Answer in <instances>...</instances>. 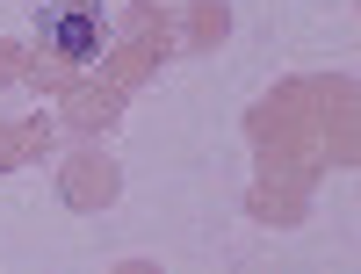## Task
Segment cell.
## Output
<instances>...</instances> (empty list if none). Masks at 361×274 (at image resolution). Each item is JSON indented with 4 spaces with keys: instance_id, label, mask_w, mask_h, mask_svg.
<instances>
[{
    "instance_id": "obj_1",
    "label": "cell",
    "mask_w": 361,
    "mask_h": 274,
    "mask_svg": "<svg viewBox=\"0 0 361 274\" xmlns=\"http://www.w3.org/2000/svg\"><path fill=\"white\" fill-rule=\"evenodd\" d=\"M44 37L73 58V66H87V58L102 51V8L94 0H58V8H44Z\"/></svg>"
}]
</instances>
